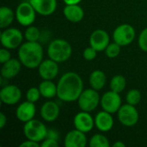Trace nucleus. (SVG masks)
Listing matches in <instances>:
<instances>
[{"mask_svg":"<svg viewBox=\"0 0 147 147\" xmlns=\"http://www.w3.org/2000/svg\"><path fill=\"white\" fill-rule=\"evenodd\" d=\"M84 91V83L81 77L73 71L65 73L57 84V96L65 102L78 101Z\"/></svg>","mask_w":147,"mask_h":147,"instance_id":"f257e3e1","label":"nucleus"},{"mask_svg":"<svg viewBox=\"0 0 147 147\" xmlns=\"http://www.w3.org/2000/svg\"><path fill=\"white\" fill-rule=\"evenodd\" d=\"M18 59L28 69L38 68L43 61V47L38 41H27L18 49Z\"/></svg>","mask_w":147,"mask_h":147,"instance_id":"f03ea898","label":"nucleus"},{"mask_svg":"<svg viewBox=\"0 0 147 147\" xmlns=\"http://www.w3.org/2000/svg\"><path fill=\"white\" fill-rule=\"evenodd\" d=\"M72 53L71 44L62 39H56L50 42L47 48V54L50 59L58 62L63 63L68 60Z\"/></svg>","mask_w":147,"mask_h":147,"instance_id":"7ed1b4c3","label":"nucleus"},{"mask_svg":"<svg viewBox=\"0 0 147 147\" xmlns=\"http://www.w3.org/2000/svg\"><path fill=\"white\" fill-rule=\"evenodd\" d=\"M48 129L46 125L39 121L33 119L24 124L23 134L28 140L36 142H41L47 137Z\"/></svg>","mask_w":147,"mask_h":147,"instance_id":"20e7f679","label":"nucleus"},{"mask_svg":"<svg viewBox=\"0 0 147 147\" xmlns=\"http://www.w3.org/2000/svg\"><path fill=\"white\" fill-rule=\"evenodd\" d=\"M97 91L98 90L91 88L84 90L81 93L78 99V103L79 109L82 111L90 113L91 111H94L97 108L98 104L101 102V97Z\"/></svg>","mask_w":147,"mask_h":147,"instance_id":"39448f33","label":"nucleus"},{"mask_svg":"<svg viewBox=\"0 0 147 147\" xmlns=\"http://www.w3.org/2000/svg\"><path fill=\"white\" fill-rule=\"evenodd\" d=\"M36 13L30 2H22L16 9V18L22 26L28 27L34 22Z\"/></svg>","mask_w":147,"mask_h":147,"instance_id":"423d86ee","label":"nucleus"},{"mask_svg":"<svg viewBox=\"0 0 147 147\" xmlns=\"http://www.w3.org/2000/svg\"><path fill=\"white\" fill-rule=\"evenodd\" d=\"M23 37L24 36L21 30L16 28H6L1 33V44L5 48L16 49L20 47V46L22 44Z\"/></svg>","mask_w":147,"mask_h":147,"instance_id":"0eeeda50","label":"nucleus"},{"mask_svg":"<svg viewBox=\"0 0 147 147\" xmlns=\"http://www.w3.org/2000/svg\"><path fill=\"white\" fill-rule=\"evenodd\" d=\"M136 33L135 29L133 26L127 23H124L119 25L113 33V39L114 41L119 44L121 47H126L131 44L134 38Z\"/></svg>","mask_w":147,"mask_h":147,"instance_id":"6e6552de","label":"nucleus"},{"mask_svg":"<svg viewBox=\"0 0 147 147\" xmlns=\"http://www.w3.org/2000/svg\"><path fill=\"white\" fill-rule=\"evenodd\" d=\"M117 114L119 121L125 127H134L139 121L140 115L137 109L129 103L121 105Z\"/></svg>","mask_w":147,"mask_h":147,"instance_id":"1a4fd4ad","label":"nucleus"},{"mask_svg":"<svg viewBox=\"0 0 147 147\" xmlns=\"http://www.w3.org/2000/svg\"><path fill=\"white\" fill-rule=\"evenodd\" d=\"M100 104L104 111H107L112 115L117 113L122 105L120 93L115 92L111 90L110 91L105 92L101 97Z\"/></svg>","mask_w":147,"mask_h":147,"instance_id":"9d476101","label":"nucleus"},{"mask_svg":"<svg viewBox=\"0 0 147 147\" xmlns=\"http://www.w3.org/2000/svg\"><path fill=\"white\" fill-rule=\"evenodd\" d=\"M22 98V90L16 85H6L0 90V100L3 104L15 105Z\"/></svg>","mask_w":147,"mask_h":147,"instance_id":"9b49d317","label":"nucleus"},{"mask_svg":"<svg viewBox=\"0 0 147 147\" xmlns=\"http://www.w3.org/2000/svg\"><path fill=\"white\" fill-rule=\"evenodd\" d=\"M59 65L58 62L48 59L43 60L38 67V72L40 77L43 80H53L59 74Z\"/></svg>","mask_w":147,"mask_h":147,"instance_id":"f8f14e48","label":"nucleus"},{"mask_svg":"<svg viewBox=\"0 0 147 147\" xmlns=\"http://www.w3.org/2000/svg\"><path fill=\"white\" fill-rule=\"evenodd\" d=\"M73 125L76 129L86 134L93 129L95 126V119H93L89 112L81 111L74 116Z\"/></svg>","mask_w":147,"mask_h":147,"instance_id":"ddd939ff","label":"nucleus"},{"mask_svg":"<svg viewBox=\"0 0 147 147\" xmlns=\"http://www.w3.org/2000/svg\"><path fill=\"white\" fill-rule=\"evenodd\" d=\"M110 38L107 31L103 29L95 30L90 37V46L94 47L97 52L105 51L110 43Z\"/></svg>","mask_w":147,"mask_h":147,"instance_id":"4468645a","label":"nucleus"},{"mask_svg":"<svg viewBox=\"0 0 147 147\" xmlns=\"http://www.w3.org/2000/svg\"><path fill=\"white\" fill-rule=\"evenodd\" d=\"M35 113H36V108L34 103L28 100L21 103L17 107L16 111V118L20 121L24 123L33 120L35 116Z\"/></svg>","mask_w":147,"mask_h":147,"instance_id":"2eb2a0df","label":"nucleus"},{"mask_svg":"<svg viewBox=\"0 0 147 147\" xmlns=\"http://www.w3.org/2000/svg\"><path fill=\"white\" fill-rule=\"evenodd\" d=\"M64 144L65 147H85L87 145L85 133L76 128L68 132L65 137Z\"/></svg>","mask_w":147,"mask_h":147,"instance_id":"dca6fc26","label":"nucleus"},{"mask_svg":"<svg viewBox=\"0 0 147 147\" xmlns=\"http://www.w3.org/2000/svg\"><path fill=\"white\" fill-rule=\"evenodd\" d=\"M35 11L43 16L53 15L57 9V0H29Z\"/></svg>","mask_w":147,"mask_h":147,"instance_id":"f3484780","label":"nucleus"},{"mask_svg":"<svg viewBox=\"0 0 147 147\" xmlns=\"http://www.w3.org/2000/svg\"><path fill=\"white\" fill-rule=\"evenodd\" d=\"M60 113L59 106L53 101L46 102L40 108V116L47 122L55 121Z\"/></svg>","mask_w":147,"mask_h":147,"instance_id":"a211bd4d","label":"nucleus"},{"mask_svg":"<svg viewBox=\"0 0 147 147\" xmlns=\"http://www.w3.org/2000/svg\"><path fill=\"white\" fill-rule=\"evenodd\" d=\"M95 126L101 132H109L114 127V119L112 114L107 111H100L95 117Z\"/></svg>","mask_w":147,"mask_h":147,"instance_id":"6ab92c4d","label":"nucleus"},{"mask_svg":"<svg viewBox=\"0 0 147 147\" xmlns=\"http://www.w3.org/2000/svg\"><path fill=\"white\" fill-rule=\"evenodd\" d=\"M21 61L16 59H10L9 61L3 64L1 68V75L3 78L11 79L17 76L22 68Z\"/></svg>","mask_w":147,"mask_h":147,"instance_id":"aec40b11","label":"nucleus"},{"mask_svg":"<svg viewBox=\"0 0 147 147\" xmlns=\"http://www.w3.org/2000/svg\"><path fill=\"white\" fill-rule=\"evenodd\" d=\"M64 16L71 22H79L84 19V11L78 4H66L64 8Z\"/></svg>","mask_w":147,"mask_h":147,"instance_id":"412c9836","label":"nucleus"},{"mask_svg":"<svg viewBox=\"0 0 147 147\" xmlns=\"http://www.w3.org/2000/svg\"><path fill=\"white\" fill-rule=\"evenodd\" d=\"M89 82L92 89L96 90H100L103 89V87L106 84L107 82L106 74L101 70H95L90 73Z\"/></svg>","mask_w":147,"mask_h":147,"instance_id":"4be33fe9","label":"nucleus"},{"mask_svg":"<svg viewBox=\"0 0 147 147\" xmlns=\"http://www.w3.org/2000/svg\"><path fill=\"white\" fill-rule=\"evenodd\" d=\"M38 88L41 96L47 99H51L57 96V84H55L53 80H43Z\"/></svg>","mask_w":147,"mask_h":147,"instance_id":"5701e85b","label":"nucleus"},{"mask_svg":"<svg viewBox=\"0 0 147 147\" xmlns=\"http://www.w3.org/2000/svg\"><path fill=\"white\" fill-rule=\"evenodd\" d=\"M16 13L13 9L7 6H2L0 8V28H7L14 21Z\"/></svg>","mask_w":147,"mask_h":147,"instance_id":"b1692460","label":"nucleus"},{"mask_svg":"<svg viewBox=\"0 0 147 147\" xmlns=\"http://www.w3.org/2000/svg\"><path fill=\"white\" fill-rule=\"evenodd\" d=\"M126 84H127V81L124 76L115 75L112 78L109 87L111 90L117 92V93H121L125 90Z\"/></svg>","mask_w":147,"mask_h":147,"instance_id":"393cba45","label":"nucleus"},{"mask_svg":"<svg viewBox=\"0 0 147 147\" xmlns=\"http://www.w3.org/2000/svg\"><path fill=\"white\" fill-rule=\"evenodd\" d=\"M90 146L91 147H109V141L103 134H94L90 140Z\"/></svg>","mask_w":147,"mask_h":147,"instance_id":"a878e982","label":"nucleus"},{"mask_svg":"<svg viewBox=\"0 0 147 147\" xmlns=\"http://www.w3.org/2000/svg\"><path fill=\"white\" fill-rule=\"evenodd\" d=\"M40 37V29L33 25H30L27 28L24 33V38L27 41H38Z\"/></svg>","mask_w":147,"mask_h":147,"instance_id":"bb28decb","label":"nucleus"},{"mask_svg":"<svg viewBox=\"0 0 147 147\" xmlns=\"http://www.w3.org/2000/svg\"><path fill=\"white\" fill-rule=\"evenodd\" d=\"M126 100H127V102L131 104V105H134V106L138 105L141 101L140 91L139 90H136V89L130 90L127 94Z\"/></svg>","mask_w":147,"mask_h":147,"instance_id":"cd10ccee","label":"nucleus"},{"mask_svg":"<svg viewBox=\"0 0 147 147\" xmlns=\"http://www.w3.org/2000/svg\"><path fill=\"white\" fill-rule=\"evenodd\" d=\"M121 46H120L119 44H117L115 41L113 43H109L105 49L106 56L109 59L116 58L121 53Z\"/></svg>","mask_w":147,"mask_h":147,"instance_id":"c85d7f7f","label":"nucleus"},{"mask_svg":"<svg viewBox=\"0 0 147 147\" xmlns=\"http://www.w3.org/2000/svg\"><path fill=\"white\" fill-rule=\"evenodd\" d=\"M40 96H41L40 91L39 88H36V87H31V88H29L28 90L27 93H26L27 100L29 101V102H32L34 103L39 101Z\"/></svg>","mask_w":147,"mask_h":147,"instance_id":"c756f323","label":"nucleus"},{"mask_svg":"<svg viewBox=\"0 0 147 147\" xmlns=\"http://www.w3.org/2000/svg\"><path fill=\"white\" fill-rule=\"evenodd\" d=\"M139 47L140 48L147 53V28L143 29L139 36Z\"/></svg>","mask_w":147,"mask_h":147,"instance_id":"7c9ffc66","label":"nucleus"},{"mask_svg":"<svg viewBox=\"0 0 147 147\" xmlns=\"http://www.w3.org/2000/svg\"><path fill=\"white\" fill-rule=\"evenodd\" d=\"M84 58L85 60L87 61H91V60H94L96 58V55H97V51L92 47L91 46H90L89 47H86L84 51Z\"/></svg>","mask_w":147,"mask_h":147,"instance_id":"2f4dec72","label":"nucleus"},{"mask_svg":"<svg viewBox=\"0 0 147 147\" xmlns=\"http://www.w3.org/2000/svg\"><path fill=\"white\" fill-rule=\"evenodd\" d=\"M9 50V49L5 48V47L0 49V63L2 65L4 64L5 62L9 61L11 59V54Z\"/></svg>","mask_w":147,"mask_h":147,"instance_id":"473e14b6","label":"nucleus"},{"mask_svg":"<svg viewBox=\"0 0 147 147\" xmlns=\"http://www.w3.org/2000/svg\"><path fill=\"white\" fill-rule=\"evenodd\" d=\"M59 145V144L58 140L52 139V138H46L40 144L42 147H58Z\"/></svg>","mask_w":147,"mask_h":147,"instance_id":"72a5a7b5","label":"nucleus"},{"mask_svg":"<svg viewBox=\"0 0 147 147\" xmlns=\"http://www.w3.org/2000/svg\"><path fill=\"white\" fill-rule=\"evenodd\" d=\"M40 146L39 142H36V141H34V140H28L24 142H22L20 146L21 147H39Z\"/></svg>","mask_w":147,"mask_h":147,"instance_id":"f704fd0d","label":"nucleus"},{"mask_svg":"<svg viewBox=\"0 0 147 147\" xmlns=\"http://www.w3.org/2000/svg\"><path fill=\"white\" fill-rule=\"evenodd\" d=\"M6 124H7V116L3 112H1L0 113V128L3 129Z\"/></svg>","mask_w":147,"mask_h":147,"instance_id":"c9c22d12","label":"nucleus"},{"mask_svg":"<svg viewBox=\"0 0 147 147\" xmlns=\"http://www.w3.org/2000/svg\"><path fill=\"white\" fill-rule=\"evenodd\" d=\"M47 138H52V139H55V140H59V134L54 130H48L47 137Z\"/></svg>","mask_w":147,"mask_h":147,"instance_id":"e433bc0d","label":"nucleus"},{"mask_svg":"<svg viewBox=\"0 0 147 147\" xmlns=\"http://www.w3.org/2000/svg\"><path fill=\"white\" fill-rule=\"evenodd\" d=\"M65 4H78L82 0H63Z\"/></svg>","mask_w":147,"mask_h":147,"instance_id":"4c0bfd02","label":"nucleus"},{"mask_svg":"<svg viewBox=\"0 0 147 147\" xmlns=\"http://www.w3.org/2000/svg\"><path fill=\"white\" fill-rule=\"evenodd\" d=\"M113 146L114 147H125L126 146V145H125V143H124V142H122V141H121V140H118V141H116L115 143H114Z\"/></svg>","mask_w":147,"mask_h":147,"instance_id":"58836bf2","label":"nucleus"}]
</instances>
